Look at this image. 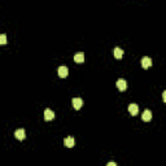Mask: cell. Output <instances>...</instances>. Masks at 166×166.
Masks as SVG:
<instances>
[{
  "label": "cell",
  "instance_id": "4fadbf2b",
  "mask_svg": "<svg viewBox=\"0 0 166 166\" xmlns=\"http://www.w3.org/2000/svg\"><path fill=\"white\" fill-rule=\"evenodd\" d=\"M162 99H163V101H166V91L162 92Z\"/></svg>",
  "mask_w": 166,
  "mask_h": 166
},
{
  "label": "cell",
  "instance_id": "3957f363",
  "mask_svg": "<svg viewBox=\"0 0 166 166\" xmlns=\"http://www.w3.org/2000/svg\"><path fill=\"white\" fill-rule=\"evenodd\" d=\"M129 112H130L131 116H136V114L139 113V106H137V104H135V103L130 104V105H129Z\"/></svg>",
  "mask_w": 166,
  "mask_h": 166
},
{
  "label": "cell",
  "instance_id": "7c38bea8",
  "mask_svg": "<svg viewBox=\"0 0 166 166\" xmlns=\"http://www.w3.org/2000/svg\"><path fill=\"white\" fill-rule=\"evenodd\" d=\"M0 44H1V46L7 44V35H5V34H0Z\"/></svg>",
  "mask_w": 166,
  "mask_h": 166
},
{
  "label": "cell",
  "instance_id": "6da1fadb",
  "mask_svg": "<svg viewBox=\"0 0 166 166\" xmlns=\"http://www.w3.org/2000/svg\"><path fill=\"white\" fill-rule=\"evenodd\" d=\"M71 104H73V108H74L75 110H79V109L83 106V100L80 97H74L71 100Z\"/></svg>",
  "mask_w": 166,
  "mask_h": 166
},
{
  "label": "cell",
  "instance_id": "5bb4252c",
  "mask_svg": "<svg viewBox=\"0 0 166 166\" xmlns=\"http://www.w3.org/2000/svg\"><path fill=\"white\" fill-rule=\"evenodd\" d=\"M108 166H117L116 162H108Z\"/></svg>",
  "mask_w": 166,
  "mask_h": 166
},
{
  "label": "cell",
  "instance_id": "8fae6325",
  "mask_svg": "<svg viewBox=\"0 0 166 166\" xmlns=\"http://www.w3.org/2000/svg\"><path fill=\"white\" fill-rule=\"evenodd\" d=\"M113 56L116 57L117 60H121L122 56H123V51H122L119 47H116V48L113 49Z\"/></svg>",
  "mask_w": 166,
  "mask_h": 166
},
{
  "label": "cell",
  "instance_id": "277c9868",
  "mask_svg": "<svg viewBox=\"0 0 166 166\" xmlns=\"http://www.w3.org/2000/svg\"><path fill=\"white\" fill-rule=\"evenodd\" d=\"M74 144H75V140H74V137H73V136H67V137H65V139H64V145H65V147L73 148V147H74Z\"/></svg>",
  "mask_w": 166,
  "mask_h": 166
},
{
  "label": "cell",
  "instance_id": "9c48e42d",
  "mask_svg": "<svg viewBox=\"0 0 166 166\" xmlns=\"http://www.w3.org/2000/svg\"><path fill=\"white\" fill-rule=\"evenodd\" d=\"M54 118V112L51 110V109H46L44 110V119L46 121H52Z\"/></svg>",
  "mask_w": 166,
  "mask_h": 166
},
{
  "label": "cell",
  "instance_id": "ba28073f",
  "mask_svg": "<svg viewBox=\"0 0 166 166\" xmlns=\"http://www.w3.org/2000/svg\"><path fill=\"white\" fill-rule=\"evenodd\" d=\"M14 136H16V139H18V140H23V139L26 137V132H25V130H23V129H18V130H16Z\"/></svg>",
  "mask_w": 166,
  "mask_h": 166
},
{
  "label": "cell",
  "instance_id": "5b68a950",
  "mask_svg": "<svg viewBox=\"0 0 166 166\" xmlns=\"http://www.w3.org/2000/svg\"><path fill=\"white\" fill-rule=\"evenodd\" d=\"M57 73H59L60 78H66L67 74H69V69H67L66 66H60L59 70H57Z\"/></svg>",
  "mask_w": 166,
  "mask_h": 166
},
{
  "label": "cell",
  "instance_id": "8992f818",
  "mask_svg": "<svg viewBox=\"0 0 166 166\" xmlns=\"http://www.w3.org/2000/svg\"><path fill=\"white\" fill-rule=\"evenodd\" d=\"M116 84H117V88H118L119 91H126L127 90V82L124 79H118Z\"/></svg>",
  "mask_w": 166,
  "mask_h": 166
},
{
  "label": "cell",
  "instance_id": "30bf717a",
  "mask_svg": "<svg viewBox=\"0 0 166 166\" xmlns=\"http://www.w3.org/2000/svg\"><path fill=\"white\" fill-rule=\"evenodd\" d=\"M74 61L77 64H83L84 62V54H83V52H78V53L74 54Z\"/></svg>",
  "mask_w": 166,
  "mask_h": 166
},
{
  "label": "cell",
  "instance_id": "52a82bcc",
  "mask_svg": "<svg viewBox=\"0 0 166 166\" xmlns=\"http://www.w3.org/2000/svg\"><path fill=\"white\" fill-rule=\"evenodd\" d=\"M142 119L144 122H149L150 119H152V112H150L149 109H145V110L143 112V114H142Z\"/></svg>",
  "mask_w": 166,
  "mask_h": 166
},
{
  "label": "cell",
  "instance_id": "7a4b0ae2",
  "mask_svg": "<svg viewBox=\"0 0 166 166\" xmlns=\"http://www.w3.org/2000/svg\"><path fill=\"white\" fill-rule=\"evenodd\" d=\"M142 66L143 69H149L150 66H152V60H150V57H143L142 59Z\"/></svg>",
  "mask_w": 166,
  "mask_h": 166
}]
</instances>
